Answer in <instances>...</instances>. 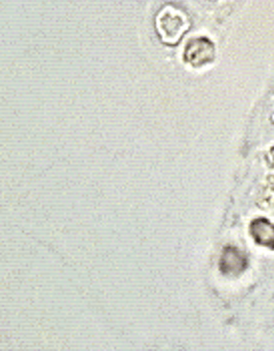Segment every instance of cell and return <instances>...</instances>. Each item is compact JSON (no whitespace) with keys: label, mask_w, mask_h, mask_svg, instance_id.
<instances>
[{"label":"cell","mask_w":274,"mask_h":351,"mask_svg":"<svg viewBox=\"0 0 274 351\" xmlns=\"http://www.w3.org/2000/svg\"><path fill=\"white\" fill-rule=\"evenodd\" d=\"M249 233L258 245L274 250V224L269 219H254L249 225Z\"/></svg>","instance_id":"obj_4"},{"label":"cell","mask_w":274,"mask_h":351,"mask_svg":"<svg viewBox=\"0 0 274 351\" xmlns=\"http://www.w3.org/2000/svg\"><path fill=\"white\" fill-rule=\"evenodd\" d=\"M214 55L212 43L206 38L191 40L186 46L184 59L193 66H200L210 62Z\"/></svg>","instance_id":"obj_2"},{"label":"cell","mask_w":274,"mask_h":351,"mask_svg":"<svg viewBox=\"0 0 274 351\" xmlns=\"http://www.w3.org/2000/svg\"><path fill=\"white\" fill-rule=\"evenodd\" d=\"M247 259L238 248L232 246L224 249L219 261V267L223 274L236 276L247 267Z\"/></svg>","instance_id":"obj_3"},{"label":"cell","mask_w":274,"mask_h":351,"mask_svg":"<svg viewBox=\"0 0 274 351\" xmlns=\"http://www.w3.org/2000/svg\"><path fill=\"white\" fill-rule=\"evenodd\" d=\"M157 28L165 42L175 43L186 29V23L179 13L167 10L161 12L158 16Z\"/></svg>","instance_id":"obj_1"},{"label":"cell","mask_w":274,"mask_h":351,"mask_svg":"<svg viewBox=\"0 0 274 351\" xmlns=\"http://www.w3.org/2000/svg\"><path fill=\"white\" fill-rule=\"evenodd\" d=\"M269 162L270 166L274 169V146L272 147L269 153ZM265 198L269 202L270 206H274V176L269 178V186L266 191Z\"/></svg>","instance_id":"obj_5"}]
</instances>
